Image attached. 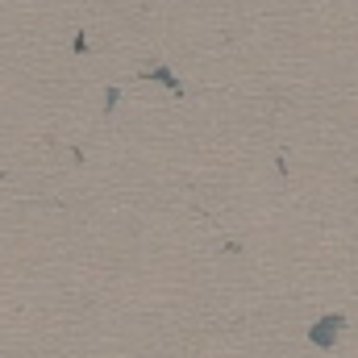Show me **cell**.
<instances>
[]
</instances>
